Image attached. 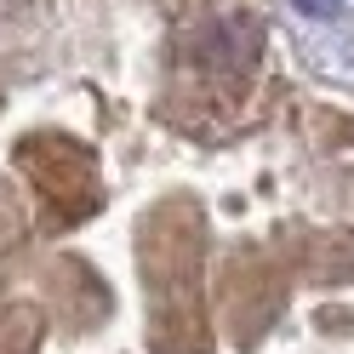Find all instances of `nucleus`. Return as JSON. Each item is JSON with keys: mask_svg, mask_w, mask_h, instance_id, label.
<instances>
[{"mask_svg": "<svg viewBox=\"0 0 354 354\" xmlns=\"http://www.w3.org/2000/svg\"><path fill=\"white\" fill-rule=\"evenodd\" d=\"M308 12H331V0H308Z\"/></svg>", "mask_w": 354, "mask_h": 354, "instance_id": "nucleus-1", "label": "nucleus"}]
</instances>
